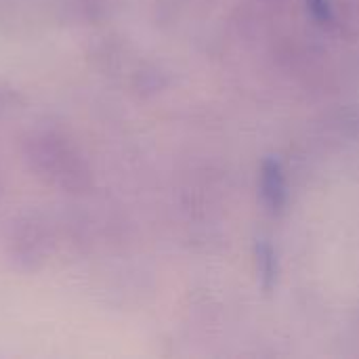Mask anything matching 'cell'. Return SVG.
Returning a JSON list of instances; mask_svg holds the SVG:
<instances>
[{
	"label": "cell",
	"mask_w": 359,
	"mask_h": 359,
	"mask_svg": "<svg viewBox=\"0 0 359 359\" xmlns=\"http://www.w3.org/2000/svg\"><path fill=\"white\" fill-rule=\"evenodd\" d=\"M307 8L311 11L313 19H316L318 23L328 25V23H332V19H334L330 0H307Z\"/></svg>",
	"instance_id": "obj_7"
},
{
	"label": "cell",
	"mask_w": 359,
	"mask_h": 359,
	"mask_svg": "<svg viewBox=\"0 0 359 359\" xmlns=\"http://www.w3.org/2000/svg\"><path fill=\"white\" fill-rule=\"evenodd\" d=\"M257 267L263 280V288L271 290L276 280H278V261H276V252L267 242H261L257 246Z\"/></svg>",
	"instance_id": "obj_5"
},
{
	"label": "cell",
	"mask_w": 359,
	"mask_h": 359,
	"mask_svg": "<svg viewBox=\"0 0 359 359\" xmlns=\"http://www.w3.org/2000/svg\"><path fill=\"white\" fill-rule=\"evenodd\" d=\"M59 252V231L55 215L27 208L8 221L4 233L6 265L21 276H36Z\"/></svg>",
	"instance_id": "obj_2"
},
{
	"label": "cell",
	"mask_w": 359,
	"mask_h": 359,
	"mask_svg": "<svg viewBox=\"0 0 359 359\" xmlns=\"http://www.w3.org/2000/svg\"><path fill=\"white\" fill-rule=\"evenodd\" d=\"M21 156L32 177L69 198H84L95 187L86 154L57 126L38 124L21 137Z\"/></svg>",
	"instance_id": "obj_1"
},
{
	"label": "cell",
	"mask_w": 359,
	"mask_h": 359,
	"mask_svg": "<svg viewBox=\"0 0 359 359\" xmlns=\"http://www.w3.org/2000/svg\"><path fill=\"white\" fill-rule=\"evenodd\" d=\"M25 107V97L8 82H0V122L17 116Z\"/></svg>",
	"instance_id": "obj_6"
},
{
	"label": "cell",
	"mask_w": 359,
	"mask_h": 359,
	"mask_svg": "<svg viewBox=\"0 0 359 359\" xmlns=\"http://www.w3.org/2000/svg\"><path fill=\"white\" fill-rule=\"evenodd\" d=\"M61 17L74 25H99L109 15V0H55Z\"/></svg>",
	"instance_id": "obj_3"
},
{
	"label": "cell",
	"mask_w": 359,
	"mask_h": 359,
	"mask_svg": "<svg viewBox=\"0 0 359 359\" xmlns=\"http://www.w3.org/2000/svg\"><path fill=\"white\" fill-rule=\"evenodd\" d=\"M4 198V175H2V166H0V202Z\"/></svg>",
	"instance_id": "obj_8"
},
{
	"label": "cell",
	"mask_w": 359,
	"mask_h": 359,
	"mask_svg": "<svg viewBox=\"0 0 359 359\" xmlns=\"http://www.w3.org/2000/svg\"><path fill=\"white\" fill-rule=\"evenodd\" d=\"M261 194L271 212H280L286 206V177L278 160H265L261 168Z\"/></svg>",
	"instance_id": "obj_4"
}]
</instances>
